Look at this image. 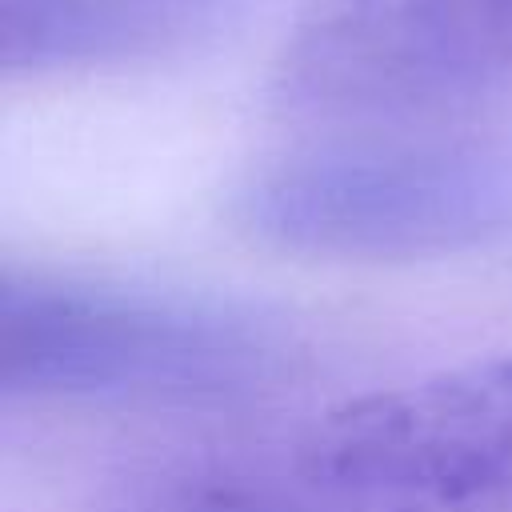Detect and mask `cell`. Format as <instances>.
I'll list each match as a JSON object with an SVG mask.
<instances>
[{
	"instance_id": "obj_6",
	"label": "cell",
	"mask_w": 512,
	"mask_h": 512,
	"mask_svg": "<svg viewBox=\"0 0 512 512\" xmlns=\"http://www.w3.org/2000/svg\"><path fill=\"white\" fill-rule=\"evenodd\" d=\"M208 512H288V508H260V504H224V508H208ZM372 512V508H360Z\"/></svg>"
},
{
	"instance_id": "obj_1",
	"label": "cell",
	"mask_w": 512,
	"mask_h": 512,
	"mask_svg": "<svg viewBox=\"0 0 512 512\" xmlns=\"http://www.w3.org/2000/svg\"><path fill=\"white\" fill-rule=\"evenodd\" d=\"M284 336L228 304L76 280L0 276V392L24 400L212 404L284 372Z\"/></svg>"
},
{
	"instance_id": "obj_2",
	"label": "cell",
	"mask_w": 512,
	"mask_h": 512,
	"mask_svg": "<svg viewBox=\"0 0 512 512\" xmlns=\"http://www.w3.org/2000/svg\"><path fill=\"white\" fill-rule=\"evenodd\" d=\"M236 224L272 248L336 260H416L512 240V140H380L256 172Z\"/></svg>"
},
{
	"instance_id": "obj_5",
	"label": "cell",
	"mask_w": 512,
	"mask_h": 512,
	"mask_svg": "<svg viewBox=\"0 0 512 512\" xmlns=\"http://www.w3.org/2000/svg\"><path fill=\"white\" fill-rule=\"evenodd\" d=\"M248 0H0L4 72H80L188 52Z\"/></svg>"
},
{
	"instance_id": "obj_4",
	"label": "cell",
	"mask_w": 512,
	"mask_h": 512,
	"mask_svg": "<svg viewBox=\"0 0 512 512\" xmlns=\"http://www.w3.org/2000/svg\"><path fill=\"white\" fill-rule=\"evenodd\" d=\"M512 84V0H324L276 68L296 116L400 120Z\"/></svg>"
},
{
	"instance_id": "obj_3",
	"label": "cell",
	"mask_w": 512,
	"mask_h": 512,
	"mask_svg": "<svg viewBox=\"0 0 512 512\" xmlns=\"http://www.w3.org/2000/svg\"><path fill=\"white\" fill-rule=\"evenodd\" d=\"M296 468L372 512H508L512 356L344 400L308 428Z\"/></svg>"
}]
</instances>
